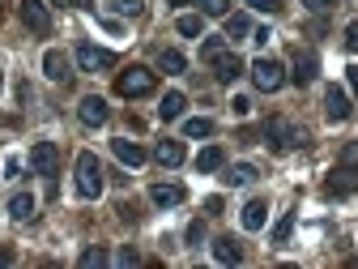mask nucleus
<instances>
[{
  "mask_svg": "<svg viewBox=\"0 0 358 269\" xmlns=\"http://www.w3.org/2000/svg\"><path fill=\"white\" fill-rule=\"evenodd\" d=\"M264 142H268V150H273V154H290V150L303 146L307 137H303V132H299L286 116H268V120H264Z\"/></svg>",
  "mask_w": 358,
  "mask_h": 269,
  "instance_id": "f257e3e1",
  "label": "nucleus"
},
{
  "mask_svg": "<svg viewBox=\"0 0 358 269\" xmlns=\"http://www.w3.org/2000/svg\"><path fill=\"white\" fill-rule=\"evenodd\" d=\"M150 90H154V69H145V64H128L115 77V95L120 99H145Z\"/></svg>",
  "mask_w": 358,
  "mask_h": 269,
  "instance_id": "f03ea898",
  "label": "nucleus"
},
{
  "mask_svg": "<svg viewBox=\"0 0 358 269\" xmlns=\"http://www.w3.org/2000/svg\"><path fill=\"white\" fill-rule=\"evenodd\" d=\"M77 193H81V197H90V201L103 197V163L90 154V150H81V154H77Z\"/></svg>",
  "mask_w": 358,
  "mask_h": 269,
  "instance_id": "7ed1b4c3",
  "label": "nucleus"
},
{
  "mask_svg": "<svg viewBox=\"0 0 358 269\" xmlns=\"http://www.w3.org/2000/svg\"><path fill=\"white\" fill-rule=\"evenodd\" d=\"M252 81H256V90L273 95V90H282V85H286V64H282V60H273V56H260V60L252 64Z\"/></svg>",
  "mask_w": 358,
  "mask_h": 269,
  "instance_id": "20e7f679",
  "label": "nucleus"
},
{
  "mask_svg": "<svg viewBox=\"0 0 358 269\" xmlns=\"http://www.w3.org/2000/svg\"><path fill=\"white\" fill-rule=\"evenodd\" d=\"M56 167H60V150H56V142H34V146H30V171H34V175L52 179Z\"/></svg>",
  "mask_w": 358,
  "mask_h": 269,
  "instance_id": "39448f33",
  "label": "nucleus"
},
{
  "mask_svg": "<svg viewBox=\"0 0 358 269\" xmlns=\"http://www.w3.org/2000/svg\"><path fill=\"white\" fill-rule=\"evenodd\" d=\"M324 193H329V197H354V193H358V163H337Z\"/></svg>",
  "mask_w": 358,
  "mask_h": 269,
  "instance_id": "423d86ee",
  "label": "nucleus"
},
{
  "mask_svg": "<svg viewBox=\"0 0 358 269\" xmlns=\"http://www.w3.org/2000/svg\"><path fill=\"white\" fill-rule=\"evenodd\" d=\"M77 64L85 73H107V69H115V52L94 48V43H77Z\"/></svg>",
  "mask_w": 358,
  "mask_h": 269,
  "instance_id": "0eeeda50",
  "label": "nucleus"
},
{
  "mask_svg": "<svg viewBox=\"0 0 358 269\" xmlns=\"http://www.w3.org/2000/svg\"><path fill=\"white\" fill-rule=\"evenodd\" d=\"M17 18L34 30V34H48L52 30V13H48V0H22L17 5Z\"/></svg>",
  "mask_w": 358,
  "mask_h": 269,
  "instance_id": "6e6552de",
  "label": "nucleus"
},
{
  "mask_svg": "<svg viewBox=\"0 0 358 269\" xmlns=\"http://www.w3.org/2000/svg\"><path fill=\"white\" fill-rule=\"evenodd\" d=\"M350 111H354V107H350V95H345L341 85H329V90H324V116H329L333 124H341V120H350Z\"/></svg>",
  "mask_w": 358,
  "mask_h": 269,
  "instance_id": "1a4fd4ad",
  "label": "nucleus"
},
{
  "mask_svg": "<svg viewBox=\"0 0 358 269\" xmlns=\"http://www.w3.org/2000/svg\"><path fill=\"white\" fill-rule=\"evenodd\" d=\"M77 116H81V124H90V128H99V124H107V99H99V95H85L81 103H77Z\"/></svg>",
  "mask_w": 358,
  "mask_h": 269,
  "instance_id": "9d476101",
  "label": "nucleus"
},
{
  "mask_svg": "<svg viewBox=\"0 0 358 269\" xmlns=\"http://www.w3.org/2000/svg\"><path fill=\"white\" fill-rule=\"evenodd\" d=\"M188 193H184V184H175V179H158V184L150 188V201L158 205V209H171V205H179Z\"/></svg>",
  "mask_w": 358,
  "mask_h": 269,
  "instance_id": "9b49d317",
  "label": "nucleus"
},
{
  "mask_svg": "<svg viewBox=\"0 0 358 269\" xmlns=\"http://www.w3.org/2000/svg\"><path fill=\"white\" fill-rule=\"evenodd\" d=\"M43 77H48V81H69L73 77V64H69V56L64 52H43Z\"/></svg>",
  "mask_w": 358,
  "mask_h": 269,
  "instance_id": "f8f14e48",
  "label": "nucleus"
},
{
  "mask_svg": "<svg viewBox=\"0 0 358 269\" xmlns=\"http://www.w3.org/2000/svg\"><path fill=\"white\" fill-rule=\"evenodd\" d=\"M316 73H320V56H316V52H299V56H294V73H290L294 85L316 81Z\"/></svg>",
  "mask_w": 358,
  "mask_h": 269,
  "instance_id": "ddd939ff",
  "label": "nucleus"
},
{
  "mask_svg": "<svg viewBox=\"0 0 358 269\" xmlns=\"http://www.w3.org/2000/svg\"><path fill=\"white\" fill-rule=\"evenodd\" d=\"M111 154H115L124 167H141V163L150 158V154H145L137 142H128V137H115V142H111Z\"/></svg>",
  "mask_w": 358,
  "mask_h": 269,
  "instance_id": "4468645a",
  "label": "nucleus"
},
{
  "mask_svg": "<svg viewBox=\"0 0 358 269\" xmlns=\"http://www.w3.org/2000/svg\"><path fill=\"white\" fill-rule=\"evenodd\" d=\"M239 73H243V60H239L235 52H222V56L213 60V77H217L222 85H231V81H235Z\"/></svg>",
  "mask_w": 358,
  "mask_h": 269,
  "instance_id": "2eb2a0df",
  "label": "nucleus"
},
{
  "mask_svg": "<svg viewBox=\"0 0 358 269\" xmlns=\"http://www.w3.org/2000/svg\"><path fill=\"white\" fill-rule=\"evenodd\" d=\"M213 261H217V265H239V261H243V248H239L231 235H217V240H213Z\"/></svg>",
  "mask_w": 358,
  "mask_h": 269,
  "instance_id": "dca6fc26",
  "label": "nucleus"
},
{
  "mask_svg": "<svg viewBox=\"0 0 358 269\" xmlns=\"http://www.w3.org/2000/svg\"><path fill=\"white\" fill-rule=\"evenodd\" d=\"M239 222H243V231H264V222H268V205H264V201H248V205H243V214H239Z\"/></svg>",
  "mask_w": 358,
  "mask_h": 269,
  "instance_id": "f3484780",
  "label": "nucleus"
},
{
  "mask_svg": "<svg viewBox=\"0 0 358 269\" xmlns=\"http://www.w3.org/2000/svg\"><path fill=\"white\" fill-rule=\"evenodd\" d=\"M34 209H38V201H34L30 193H13V197H9V218H13V222H30Z\"/></svg>",
  "mask_w": 358,
  "mask_h": 269,
  "instance_id": "a211bd4d",
  "label": "nucleus"
},
{
  "mask_svg": "<svg viewBox=\"0 0 358 269\" xmlns=\"http://www.w3.org/2000/svg\"><path fill=\"white\" fill-rule=\"evenodd\" d=\"M154 158H158L162 167H179V163H184V142H171V137L158 142V146H154Z\"/></svg>",
  "mask_w": 358,
  "mask_h": 269,
  "instance_id": "6ab92c4d",
  "label": "nucleus"
},
{
  "mask_svg": "<svg viewBox=\"0 0 358 269\" xmlns=\"http://www.w3.org/2000/svg\"><path fill=\"white\" fill-rule=\"evenodd\" d=\"M184 107H188V99L179 95V90H166L162 103H158V116H162V120H179V116H184Z\"/></svg>",
  "mask_w": 358,
  "mask_h": 269,
  "instance_id": "aec40b11",
  "label": "nucleus"
},
{
  "mask_svg": "<svg viewBox=\"0 0 358 269\" xmlns=\"http://www.w3.org/2000/svg\"><path fill=\"white\" fill-rule=\"evenodd\" d=\"M222 163H227L222 146H205V150L196 154V171H201V175H213V171H222Z\"/></svg>",
  "mask_w": 358,
  "mask_h": 269,
  "instance_id": "412c9836",
  "label": "nucleus"
},
{
  "mask_svg": "<svg viewBox=\"0 0 358 269\" xmlns=\"http://www.w3.org/2000/svg\"><path fill=\"white\" fill-rule=\"evenodd\" d=\"M222 179H227V188H243V184H252V179H256V167L252 163H235V167H227V175H222Z\"/></svg>",
  "mask_w": 358,
  "mask_h": 269,
  "instance_id": "4be33fe9",
  "label": "nucleus"
},
{
  "mask_svg": "<svg viewBox=\"0 0 358 269\" xmlns=\"http://www.w3.org/2000/svg\"><path fill=\"white\" fill-rule=\"evenodd\" d=\"M175 30L184 34V39H196V34H205V13H179Z\"/></svg>",
  "mask_w": 358,
  "mask_h": 269,
  "instance_id": "5701e85b",
  "label": "nucleus"
},
{
  "mask_svg": "<svg viewBox=\"0 0 358 269\" xmlns=\"http://www.w3.org/2000/svg\"><path fill=\"white\" fill-rule=\"evenodd\" d=\"M158 69L175 77V73H184V69H188V60H184V52H175V48H162V52H158Z\"/></svg>",
  "mask_w": 358,
  "mask_h": 269,
  "instance_id": "b1692460",
  "label": "nucleus"
},
{
  "mask_svg": "<svg viewBox=\"0 0 358 269\" xmlns=\"http://www.w3.org/2000/svg\"><path fill=\"white\" fill-rule=\"evenodd\" d=\"M107 9L115 18H141L145 13V0H107Z\"/></svg>",
  "mask_w": 358,
  "mask_h": 269,
  "instance_id": "393cba45",
  "label": "nucleus"
},
{
  "mask_svg": "<svg viewBox=\"0 0 358 269\" xmlns=\"http://www.w3.org/2000/svg\"><path fill=\"white\" fill-rule=\"evenodd\" d=\"M184 137H213V120H209V116L184 120Z\"/></svg>",
  "mask_w": 358,
  "mask_h": 269,
  "instance_id": "a878e982",
  "label": "nucleus"
},
{
  "mask_svg": "<svg viewBox=\"0 0 358 269\" xmlns=\"http://www.w3.org/2000/svg\"><path fill=\"white\" fill-rule=\"evenodd\" d=\"M252 34V18L248 13H231L227 18V39H248Z\"/></svg>",
  "mask_w": 358,
  "mask_h": 269,
  "instance_id": "bb28decb",
  "label": "nucleus"
},
{
  "mask_svg": "<svg viewBox=\"0 0 358 269\" xmlns=\"http://www.w3.org/2000/svg\"><path fill=\"white\" fill-rule=\"evenodd\" d=\"M290 235H294V209H286V214L278 218V227H273V244H290Z\"/></svg>",
  "mask_w": 358,
  "mask_h": 269,
  "instance_id": "cd10ccee",
  "label": "nucleus"
},
{
  "mask_svg": "<svg viewBox=\"0 0 358 269\" xmlns=\"http://www.w3.org/2000/svg\"><path fill=\"white\" fill-rule=\"evenodd\" d=\"M222 52H227V34H222V39H205V43H201V60H209V64H213Z\"/></svg>",
  "mask_w": 358,
  "mask_h": 269,
  "instance_id": "c85d7f7f",
  "label": "nucleus"
},
{
  "mask_svg": "<svg viewBox=\"0 0 358 269\" xmlns=\"http://www.w3.org/2000/svg\"><path fill=\"white\" fill-rule=\"evenodd\" d=\"M77 265H81V269H94V265H107V252H103V248H85V252L77 256Z\"/></svg>",
  "mask_w": 358,
  "mask_h": 269,
  "instance_id": "c756f323",
  "label": "nucleus"
},
{
  "mask_svg": "<svg viewBox=\"0 0 358 269\" xmlns=\"http://www.w3.org/2000/svg\"><path fill=\"white\" fill-rule=\"evenodd\" d=\"M205 18H227V0H196Z\"/></svg>",
  "mask_w": 358,
  "mask_h": 269,
  "instance_id": "7c9ffc66",
  "label": "nucleus"
},
{
  "mask_svg": "<svg viewBox=\"0 0 358 269\" xmlns=\"http://www.w3.org/2000/svg\"><path fill=\"white\" fill-rule=\"evenodd\" d=\"M248 5H252L256 13H278V9H282V0H248Z\"/></svg>",
  "mask_w": 358,
  "mask_h": 269,
  "instance_id": "2f4dec72",
  "label": "nucleus"
},
{
  "mask_svg": "<svg viewBox=\"0 0 358 269\" xmlns=\"http://www.w3.org/2000/svg\"><path fill=\"white\" fill-rule=\"evenodd\" d=\"M231 111H235V116H248V111H252V99H248V95H235Z\"/></svg>",
  "mask_w": 358,
  "mask_h": 269,
  "instance_id": "473e14b6",
  "label": "nucleus"
},
{
  "mask_svg": "<svg viewBox=\"0 0 358 269\" xmlns=\"http://www.w3.org/2000/svg\"><path fill=\"white\" fill-rule=\"evenodd\" d=\"M201 240H205V222H192V227H188V244L196 248Z\"/></svg>",
  "mask_w": 358,
  "mask_h": 269,
  "instance_id": "72a5a7b5",
  "label": "nucleus"
},
{
  "mask_svg": "<svg viewBox=\"0 0 358 269\" xmlns=\"http://www.w3.org/2000/svg\"><path fill=\"white\" fill-rule=\"evenodd\" d=\"M345 48H350V52H358V22H350V26H345Z\"/></svg>",
  "mask_w": 358,
  "mask_h": 269,
  "instance_id": "f704fd0d",
  "label": "nucleus"
},
{
  "mask_svg": "<svg viewBox=\"0 0 358 269\" xmlns=\"http://www.w3.org/2000/svg\"><path fill=\"white\" fill-rule=\"evenodd\" d=\"M337 163H358V142H350V146L337 154Z\"/></svg>",
  "mask_w": 358,
  "mask_h": 269,
  "instance_id": "c9c22d12",
  "label": "nucleus"
},
{
  "mask_svg": "<svg viewBox=\"0 0 358 269\" xmlns=\"http://www.w3.org/2000/svg\"><path fill=\"white\" fill-rule=\"evenodd\" d=\"M115 261H120V265H137V261H141V256H137V248H124V252H120V256H115Z\"/></svg>",
  "mask_w": 358,
  "mask_h": 269,
  "instance_id": "e433bc0d",
  "label": "nucleus"
},
{
  "mask_svg": "<svg viewBox=\"0 0 358 269\" xmlns=\"http://www.w3.org/2000/svg\"><path fill=\"white\" fill-rule=\"evenodd\" d=\"M268 39H273V34H268V26H260V30H252V43H256V48H264V43Z\"/></svg>",
  "mask_w": 358,
  "mask_h": 269,
  "instance_id": "4c0bfd02",
  "label": "nucleus"
},
{
  "mask_svg": "<svg viewBox=\"0 0 358 269\" xmlns=\"http://www.w3.org/2000/svg\"><path fill=\"white\" fill-rule=\"evenodd\" d=\"M17 175H22V163H17V158H9V163H5V179H17Z\"/></svg>",
  "mask_w": 358,
  "mask_h": 269,
  "instance_id": "58836bf2",
  "label": "nucleus"
},
{
  "mask_svg": "<svg viewBox=\"0 0 358 269\" xmlns=\"http://www.w3.org/2000/svg\"><path fill=\"white\" fill-rule=\"evenodd\" d=\"M345 77H350V90L358 95V64H350V69H345Z\"/></svg>",
  "mask_w": 358,
  "mask_h": 269,
  "instance_id": "ea45409f",
  "label": "nucleus"
},
{
  "mask_svg": "<svg viewBox=\"0 0 358 269\" xmlns=\"http://www.w3.org/2000/svg\"><path fill=\"white\" fill-rule=\"evenodd\" d=\"M205 214H222V197H209L205 201Z\"/></svg>",
  "mask_w": 358,
  "mask_h": 269,
  "instance_id": "a19ab883",
  "label": "nucleus"
},
{
  "mask_svg": "<svg viewBox=\"0 0 358 269\" xmlns=\"http://www.w3.org/2000/svg\"><path fill=\"white\" fill-rule=\"evenodd\" d=\"M5 265H13V248H5V244H0V269H5Z\"/></svg>",
  "mask_w": 358,
  "mask_h": 269,
  "instance_id": "79ce46f5",
  "label": "nucleus"
},
{
  "mask_svg": "<svg viewBox=\"0 0 358 269\" xmlns=\"http://www.w3.org/2000/svg\"><path fill=\"white\" fill-rule=\"evenodd\" d=\"M303 5H307V9H329V5H324V0H303Z\"/></svg>",
  "mask_w": 358,
  "mask_h": 269,
  "instance_id": "37998d69",
  "label": "nucleus"
},
{
  "mask_svg": "<svg viewBox=\"0 0 358 269\" xmlns=\"http://www.w3.org/2000/svg\"><path fill=\"white\" fill-rule=\"evenodd\" d=\"M166 5H184V0H166Z\"/></svg>",
  "mask_w": 358,
  "mask_h": 269,
  "instance_id": "c03bdc74",
  "label": "nucleus"
},
{
  "mask_svg": "<svg viewBox=\"0 0 358 269\" xmlns=\"http://www.w3.org/2000/svg\"><path fill=\"white\" fill-rule=\"evenodd\" d=\"M52 5H69V0H52Z\"/></svg>",
  "mask_w": 358,
  "mask_h": 269,
  "instance_id": "a18cd8bd",
  "label": "nucleus"
},
{
  "mask_svg": "<svg viewBox=\"0 0 358 269\" xmlns=\"http://www.w3.org/2000/svg\"><path fill=\"white\" fill-rule=\"evenodd\" d=\"M0 85H5V77H0Z\"/></svg>",
  "mask_w": 358,
  "mask_h": 269,
  "instance_id": "49530a36",
  "label": "nucleus"
}]
</instances>
